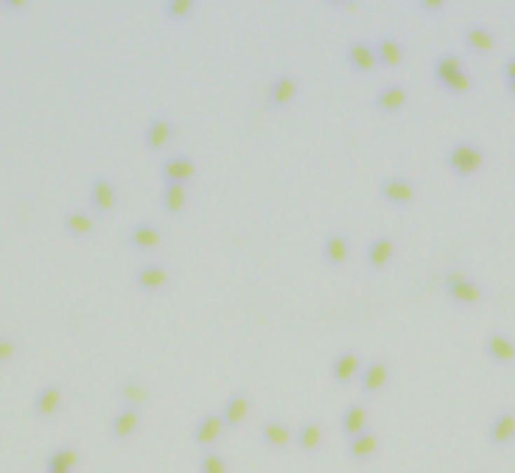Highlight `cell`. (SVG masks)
Instances as JSON below:
<instances>
[{"mask_svg": "<svg viewBox=\"0 0 515 473\" xmlns=\"http://www.w3.org/2000/svg\"><path fill=\"white\" fill-rule=\"evenodd\" d=\"M443 293H446L449 301H455L461 308H473L482 301L486 289H482L479 280H473L467 271H449V275L443 277Z\"/></svg>", "mask_w": 515, "mask_h": 473, "instance_id": "6da1fadb", "label": "cell"}, {"mask_svg": "<svg viewBox=\"0 0 515 473\" xmlns=\"http://www.w3.org/2000/svg\"><path fill=\"white\" fill-rule=\"evenodd\" d=\"M446 166L458 178H470L486 166V151H482L476 142H455L446 154Z\"/></svg>", "mask_w": 515, "mask_h": 473, "instance_id": "7a4b0ae2", "label": "cell"}, {"mask_svg": "<svg viewBox=\"0 0 515 473\" xmlns=\"http://www.w3.org/2000/svg\"><path fill=\"white\" fill-rule=\"evenodd\" d=\"M434 78H437L446 90H455V94L470 88V76L464 73L461 60L455 55H440L437 57V64H434Z\"/></svg>", "mask_w": 515, "mask_h": 473, "instance_id": "3957f363", "label": "cell"}, {"mask_svg": "<svg viewBox=\"0 0 515 473\" xmlns=\"http://www.w3.org/2000/svg\"><path fill=\"white\" fill-rule=\"evenodd\" d=\"M389 380H392V368H389L386 359H371V362H365V365H362L359 386H362V392H365V395H371V398L380 395V392L389 386Z\"/></svg>", "mask_w": 515, "mask_h": 473, "instance_id": "277c9868", "label": "cell"}, {"mask_svg": "<svg viewBox=\"0 0 515 473\" xmlns=\"http://www.w3.org/2000/svg\"><path fill=\"white\" fill-rule=\"evenodd\" d=\"M482 353H486L494 365L509 368L515 365V338H509L507 331H488L482 341Z\"/></svg>", "mask_w": 515, "mask_h": 473, "instance_id": "5b68a950", "label": "cell"}, {"mask_svg": "<svg viewBox=\"0 0 515 473\" xmlns=\"http://www.w3.org/2000/svg\"><path fill=\"white\" fill-rule=\"evenodd\" d=\"M380 196H383V203L404 208V205H410L413 199H416V184H413L410 178H404V175H389V178L380 181Z\"/></svg>", "mask_w": 515, "mask_h": 473, "instance_id": "8992f818", "label": "cell"}, {"mask_svg": "<svg viewBox=\"0 0 515 473\" xmlns=\"http://www.w3.org/2000/svg\"><path fill=\"white\" fill-rule=\"evenodd\" d=\"M362 365H365V362H362L356 350H343V353L331 359V380H335L338 386H350L352 380H359Z\"/></svg>", "mask_w": 515, "mask_h": 473, "instance_id": "52a82bcc", "label": "cell"}, {"mask_svg": "<svg viewBox=\"0 0 515 473\" xmlns=\"http://www.w3.org/2000/svg\"><path fill=\"white\" fill-rule=\"evenodd\" d=\"M512 440H515V410H497L488 422V444L503 449Z\"/></svg>", "mask_w": 515, "mask_h": 473, "instance_id": "ba28073f", "label": "cell"}, {"mask_svg": "<svg viewBox=\"0 0 515 473\" xmlns=\"http://www.w3.org/2000/svg\"><path fill=\"white\" fill-rule=\"evenodd\" d=\"M395 254H398L395 238H392V235H377L368 245V250H365V263H368L371 271H383V268H389V263L395 259Z\"/></svg>", "mask_w": 515, "mask_h": 473, "instance_id": "9c48e42d", "label": "cell"}, {"mask_svg": "<svg viewBox=\"0 0 515 473\" xmlns=\"http://www.w3.org/2000/svg\"><path fill=\"white\" fill-rule=\"evenodd\" d=\"M160 172H163L166 184H190L196 178V163L187 154H172L163 160Z\"/></svg>", "mask_w": 515, "mask_h": 473, "instance_id": "30bf717a", "label": "cell"}, {"mask_svg": "<svg viewBox=\"0 0 515 473\" xmlns=\"http://www.w3.org/2000/svg\"><path fill=\"white\" fill-rule=\"evenodd\" d=\"M172 139H175V124H172L169 118L157 115V118L148 121V127H145V145L151 151H163L172 142Z\"/></svg>", "mask_w": 515, "mask_h": 473, "instance_id": "8fae6325", "label": "cell"}, {"mask_svg": "<svg viewBox=\"0 0 515 473\" xmlns=\"http://www.w3.org/2000/svg\"><path fill=\"white\" fill-rule=\"evenodd\" d=\"M259 434H262V444L266 446H271V449H287L292 440H296V431H292L287 422H280V419H268V422H262V428H259Z\"/></svg>", "mask_w": 515, "mask_h": 473, "instance_id": "7c38bea8", "label": "cell"}, {"mask_svg": "<svg viewBox=\"0 0 515 473\" xmlns=\"http://www.w3.org/2000/svg\"><path fill=\"white\" fill-rule=\"evenodd\" d=\"M90 205H94L99 214H109L118 205V187L109 178H94L90 184Z\"/></svg>", "mask_w": 515, "mask_h": 473, "instance_id": "4fadbf2b", "label": "cell"}, {"mask_svg": "<svg viewBox=\"0 0 515 473\" xmlns=\"http://www.w3.org/2000/svg\"><path fill=\"white\" fill-rule=\"evenodd\" d=\"M347 452L352 461H371L373 455L380 452V434H373V431H362V434L350 437L347 440Z\"/></svg>", "mask_w": 515, "mask_h": 473, "instance_id": "5bb4252c", "label": "cell"}, {"mask_svg": "<svg viewBox=\"0 0 515 473\" xmlns=\"http://www.w3.org/2000/svg\"><path fill=\"white\" fill-rule=\"evenodd\" d=\"M322 259L331 266V268H338V266H343L350 259V238L343 235V233H331V235H326L322 238Z\"/></svg>", "mask_w": 515, "mask_h": 473, "instance_id": "9a60e30c", "label": "cell"}, {"mask_svg": "<svg viewBox=\"0 0 515 473\" xmlns=\"http://www.w3.org/2000/svg\"><path fill=\"white\" fill-rule=\"evenodd\" d=\"M368 425H371V416H368L365 404H350L341 413V431H343V437H347V440L362 434V431H368Z\"/></svg>", "mask_w": 515, "mask_h": 473, "instance_id": "2e32d148", "label": "cell"}, {"mask_svg": "<svg viewBox=\"0 0 515 473\" xmlns=\"http://www.w3.org/2000/svg\"><path fill=\"white\" fill-rule=\"evenodd\" d=\"M224 416L220 413H205L199 422H196V431H193V440L199 446H214L220 434H224Z\"/></svg>", "mask_w": 515, "mask_h": 473, "instance_id": "e0dca14e", "label": "cell"}, {"mask_svg": "<svg viewBox=\"0 0 515 473\" xmlns=\"http://www.w3.org/2000/svg\"><path fill=\"white\" fill-rule=\"evenodd\" d=\"M322 437H326V431H322V422L308 419V422H301V425H298L296 440H292V444H296L301 452H317L322 446Z\"/></svg>", "mask_w": 515, "mask_h": 473, "instance_id": "ac0fdd59", "label": "cell"}, {"mask_svg": "<svg viewBox=\"0 0 515 473\" xmlns=\"http://www.w3.org/2000/svg\"><path fill=\"white\" fill-rule=\"evenodd\" d=\"M220 416H224V425H226V428L241 425V422L250 416V398L245 395V392H235V395L226 401V407L220 410Z\"/></svg>", "mask_w": 515, "mask_h": 473, "instance_id": "d6986e66", "label": "cell"}, {"mask_svg": "<svg viewBox=\"0 0 515 473\" xmlns=\"http://www.w3.org/2000/svg\"><path fill=\"white\" fill-rule=\"evenodd\" d=\"M373 106H377L380 112H398V109L407 106V88L404 85H386L377 97H373Z\"/></svg>", "mask_w": 515, "mask_h": 473, "instance_id": "ffe728a7", "label": "cell"}, {"mask_svg": "<svg viewBox=\"0 0 515 473\" xmlns=\"http://www.w3.org/2000/svg\"><path fill=\"white\" fill-rule=\"evenodd\" d=\"M187 184H166L163 193H160V205H163L166 214H181L187 208Z\"/></svg>", "mask_w": 515, "mask_h": 473, "instance_id": "44dd1931", "label": "cell"}, {"mask_svg": "<svg viewBox=\"0 0 515 473\" xmlns=\"http://www.w3.org/2000/svg\"><path fill=\"white\" fill-rule=\"evenodd\" d=\"M296 90H298L296 78H292V76H277L275 82L268 85V103L271 106H287V103H292Z\"/></svg>", "mask_w": 515, "mask_h": 473, "instance_id": "7402d4cb", "label": "cell"}, {"mask_svg": "<svg viewBox=\"0 0 515 473\" xmlns=\"http://www.w3.org/2000/svg\"><path fill=\"white\" fill-rule=\"evenodd\" d=\"M136 280H139V287L142 289H148V293H157V289H163L169 284V271H166V266L151 263V266H145L142 271H139Z\"/></svg>", "mask_w": 515, "mask_h": 473, "instance_id": "603a6c76", "label": "cell"}, {"mask_svg": "<svg viewBox=\"0 0 515 473\" xmlns=\"http://www.w3.org/2000/svg\"><path fill=\"white\" fill-rule=\"evenodd\" d=\"M130 241H133V247H139V250H154V247H160V241H163V233H160L154 224H136L133 233H130Z\"/></svg>", "mask_w": 515, "mask_h": 473, "instance_id": "cb8c5ba5", "label": "cell"}, {"mask_svg": "<svg viewBox=\"0 0 515 473\" xmlns=\"http://www.w3.org/2000/svg\"><path fill=\"white\" fill-rule=\"evenodd\" d=\"M343 55H347V64L356 67V69H371L373 64H377V52H373V46H365V43H352Z\"/></svg>", "mask_w": 515, "mask_h": 473, "instance_id": "d4e9b609", "label": "cell"}, {"mask_svg": "<svg viewBox=\"0 0 515 473\" xmlns=\"http://www.w3.org/2000/svg\"><path fill=\"white\" fill-rule=\"evenodd\" d=\"M60 401H64V392H60L57 386H46L36 395V413L39 416H55L60 410Z\"/></svg>", "mask_w": 515, "mask_h": 473, "instance_id": "484cf974", "label": "cell"}, {"mask_svg": "<svg viewBox=\"0 0 515 473\" xmlns=\"http://www.w3.org/2000/svg\"><path fill=\"white\" fill-rule=\"evenodd\" d=\"M64 226H67L73 235H78V238H85V235H90V233L97 229L94 217H90L88 211H69V214L64 217Z\"/></svg>", "mask_w": 515, "mask_h": 473, "instance_id": "4316f807", "label": "cell"}, {"mask_svg": "<svg viewBox=\"0 0 515 473\" xmlns=\"http://www.w3.org/2000/svg\"><path fill=\"white\" fill-rule=\"evenodd\" d=\"M139 422H142V413H139V407H127V410H121V413L115 416V434L118 437H130V434H136V428H139Z\"/></svg>", "mask_w": 515, "mask_h": 473, "instance_id": "83f0119b", "label": "cell"}, {"mask_svg": "<svg viewBox=\"0 0 515 473\" xmlns=\"http://www.w3.org/2000/svg\"><path fill=\"white\" fill-rule=\"evenodd\" d=\"M196 0H163V15L166 22H184V18L193 15Z\"/></svg>", "mask_w": 515, "mask_h": 473, "instance_id": "f1b7e54d", "label": "cell"}, {"mask_svg": "<svg viewBox=\"0 0 515 473\" xmlns=\"http://www.w3.org/2000/svg\"><path fill=\"white\" fill-rule=\"evenodd\" d=\"M78 465V452L76 449H57L52 458H48V470L46 473H69Z\"/></svg>", "mask_w": 515, "mask_h": 473, "instance_id": "f546056e", "label": "cell"}, {"mask_svg": "<svg viewBox=\"0 0 515 473\" xmlns=\"http://www.w3.org/2000/svg\"><path fill=\"white\" fill-rule=\"evenodd\" d=\"M373 52H377V57L383 60V64H401V46L392 43V36H383L377 46H373Z\"/></svg>", "mask_w": 515, "mask_h": 473, "instance_id": "4dcf8cb0", "label": "cell"}, {"mask_svg": "<svg viewBox=\"0 0 515 473\" xmlns=\"http://www.w3.org/2000/svg\"><path fill=\"white\" fill-rule=\"evenodd\" d=\"M121 398H124L130 407H142L148 401V389L139 383H127V386H121Z\"/></svg>", "mask_w": 515, "mask_h": 473, "instance_id": "1f68e13d", "label": "cell"}, {"mask_svg": "<svg viewBox=\"0 0 515 473\" xmlns=\"http://www.w3.org/2000/svg\"><path fill=\"white\" fill-rule=\"evenodd\" d=\"M199 473H229L226 458L217 455V452H205L202 461H199Z\"/></svg>", "mask_w": 515, "mask_h": 473, "instance_id": "d6a6232c", "label": "cell"}, {"mask_svg": "<svg viewBox=\"0 0 515 473\" xmlns=\"http://www.w3.org/2000/svg\"><path fill=\"white\" fill-rule=\"evenodd\" d=\"M464 43H473L476 48H488V46H494V36L488 34V30L470 27V30H464Z\"/></svg>", "mask_w": 515, "mask_h": 473, "instance_id": "836d02e7", "label": "cell"}, {"mask_svg": "<svg viewBox=\"0 0 515 473\" xmlns=\"http://www.w3.org/2000/svg\"><path fill=\"white\" fill-rule=\"evenodd\" d=\"M15 341H9V338H0V362H9L15 356Z\"/></svg>", "mask_w": 515, "mask_h": 473, "instance_id": "e575fe53", "label": "cell"}, {"mask_svg": "<svg viewBox=\"0 0 515 473\" xmlns=\"http://www.w3.org/2000/svg\"><path fill=\"white\" fill-rule=\"evenodd\" d=\"M503 73H507V88L515 94V57L507 60V67H503Z\"/></svg>", "mask_w": 515, "mask_h": 473, "instance_id": "d590c367", "label": "cell"}, {"mask_svg": "<svg viewBox=\"0 0 515 473\" xmlns=\"http://www.w3.org/2000/svg\"><path fill=\"white\" fill-rule=\"evenodd\" d=\"M30 0H4V6L9 9V13H18V9H27Z\"/></svg>", "mask_w": 515, "mask_h": 473, "instance_id": "8d00e7d4", "label": "cell"}, {"mask_svg": "<svg viewBox=\"0 0 515 473\" xmlns=\"http://www.w3.org/2000/svg\"><path fill=\"white\" fill-rule=\"evenodd\" d=\"M419 4H422V6H425V9H428V13H431V9H437V6L443 4V0H419Z\"/></svg>", "mask_w": 515, "mask_h": 473, "instance_id": "74e56055", "label": "cell"}, {"mask_svg": "<svg viewBox=\"0 0 515 473\" xmlns=\"http://www.w3.org/2000/svg\"><path fill=\"white\" fill-rule=\"evenodd\" d=\"M0 6H4V0H0Z\"/></svg>", "mask_w": 515, "mask_h": 473, "instance_id": "f35d334b", "label": "cell"}]
</instances>
